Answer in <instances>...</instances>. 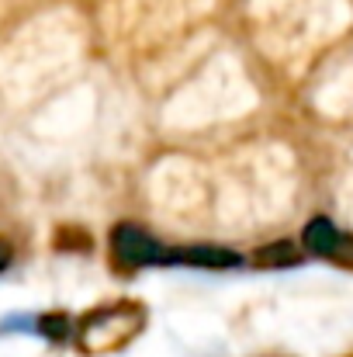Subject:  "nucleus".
I'll return each instance as SVG.
<instances>
[{"label":"nucleus","instance_id":"f03ea898","mask_svg":"<svg viewBox=\"0 0 353 357\" xmlns=\"http://www.w3.org/2000/svg\"><path fill=\"white\" fill-rule=\"evenodd\" d=\"M111 253H115L118 267L135 271V267H159V264H166V253L170 250L163 243H156L146 229L121 222V226H115V233H111Z\"/></svg>","mask_w":353,"mask_h":357},{"label":"nucleus","instance_id":"0eeeda50","mask_svg":"<svg viewBox=\"0 0 353 357\" xmlns=\"http://www.w3.org/2000/svg\"><path fill=\"white\" fill-rule=\"evenodd\" d=\"M10 257H14L10 243H7V239H0V271H7V267H10Z\"/></svg>","mask_w":353,"mask_h":357},{"label":"nucleus","instance_id":"7ed1b4c3","mask_svg":"<svg viewBox=\"0 0 353 357\" xmlns=\"http://www.w3.org/2000/svg\"><path fill=\"white\" fill-rule=\"evenodd\" d=\"M166 264H187V267H205V271H229V267L242 264V257L235 250L215 246V243H198V246H184V250L166 253Z\"/></svg>","mask_w":353,"mask_h":357},{"label":"nucleus","instance_id":"423d86ee","mask_svg":"<svg viewBox=\"0 0 353 357\" xmlns=\"http://www.w3.org/2000/svg\"><path fill=\"white\" fill-rule=\"evenodd\" d=\"M38 330H42L49 340H63V337L70 333V319H66L63 312H56V316H42V319H38Z\"/></svg>","mask_w":353,"mask_h":357},{"label":"nucleus","instance_id":"f257e3e1","mask_svg":"<svg viewBox=\"0 0 353 357\" xmlns=\"http://www.w3.org/2000/svg\"><path fill=\"white\" fill-rule=\"evenodd\" d=\"M142 309L139 305H128V302H118L111 309H97L91 312L80 326H77V337L80 344L91 351V354H108V347L118 351L125 347L142 326Z\"/></svg>","mask_w":353,"mask_h":357},{"label":"nucleus","instance_id":"39448f33","mask_svg":"<svg viewBox=\"0 0 353 357\" xmlns=\"http://www.w3.org/2000/svg\"><path fill=\"white\" fill-rule=\"evenodd\" d=\"M298 260H301V250L291 239H277V243H267L263 250H256L260 267H295Z\"/></svg>","mask_w":353,"mask_h":357},{"label":"nucleus","instance_id":"20e7f679","mask_svg":"<svg viewBox=\"0 0 353 357\" xmlns=\"http://www.w3.org/2000/svg\"><path fill=\"white\" fill-rule=\"evenodd\" d=\"M340 229L329 222V219H312L308 226H305V233H301V246L308 250V253H315V257H336V250H340Z\"/></svg>","mask_w":353,"mask_h":357}]
</instances>
